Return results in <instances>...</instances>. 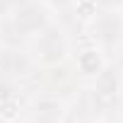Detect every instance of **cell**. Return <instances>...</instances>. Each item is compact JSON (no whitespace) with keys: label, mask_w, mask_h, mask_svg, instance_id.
I'll return each mask as SVG.
<instances>
[{"label":"cell","mask_w":123,"mask_h":123,"mask_svg":"<svg viewBox=\"0 0 123 123\" xmlns=\"http://www.w3.org/2000/svg\"><path fill=\"white\" fill-rule=\"evenodd\" d=\"M113 63H116V68L123 73V43L116 48V55H113Z\"/></svg>","instance_id":"cell-7"},{"label":"cell","mask_w":123,"mask_h":123,"mask_svg":"<svg viewBox=\"0 0 123 123\" xmlns=\"http://www.w3.org/2000/svg\"><path fill=\"white\" fill-rule=\"evenodd\" d=\"M39 70L34 55L22 43H3V80L10 82H27Z\"/></svg>","instance_id":"cell-4"},{"label":"cell","mask_w":123,"mask_h":123,"mask_svg":"<svg viewBox=\"0 0 123 123\" xmlns=\"http://www.w3.org/2000/svg\"><path fill=\"white\" fill-rule=\"evenodd\" d=\"M29 53L39 68H55L70 55V39L58 22H51L29 41Z\"/></svg>","instance_id":"cell-2"},{"label":"cell","mask_w":123,"mask_h":123,"mask_svg":"<svg viewBox=\"0 0 123 123\" xmlns=\"http://www.w3.org/2000/svg\"><path fill=\"white\" fill-rule=\"evenodd\" d=\"M51 10H73L77 5V0H43Z\"/></svg>","instance_id":"cell-6"},{"label":"cell","mask_w":123,"mask_h":123,"mask_svg":"<svg viewBox=\"0 0 123 123\" xmlns=\"http://www.w3.org/2000/svg\"><path fill=\"white\" fill-rule=\"evenodd\" d=\"M51 22L53 19L43 0H27L12 7L10 12H3V29H5L3 43H29Z\"/></svg>","instance_id":"cell-1"},{"label":"cell","mask_w":123,"mask_h":123,"mask_svg":"<svg viewBox=\"0 0 123 123\" xmlns=\"http://www.w3.org/2000/svg\"><path fill=\"white\" fill-rule=\"evenodd\" d=\"M85 27L89 34L87 41L99 46L104 53H111L123 43V12L116 7H99Z\"/></svg>","instance_id":"cell-3"},{"label":"cell","mask_w":123,"mask_h":123,"mask_svg":"<svg viewBox=\"0 0 123 123\" xmlns=\"http://www.w3.org/2000/svg\"><path fill=\"white\" fill-rule=\"evenodd\" d=\"M109 63H111V60L106 58V53H104L99 46H94L92 41H87V46H82V48L75 53V70H77L80 77H85V80H89V82H92Z\"/></svg>","instance_id":"cell-5"}]
</instances>
